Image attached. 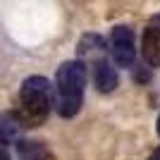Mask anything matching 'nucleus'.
<instances>
[{
	"label": "nucleus",
	"instance_id": "2",
	"mask_svg": "<svg viewBox=\"0 0 160 160\" xmlns=\"http://www.w3.org/2000/svg\"><path fill=\"white\" fill-rule=\"evenodd\" d=\"M22 100V120L27 127H36L48 117L50 105H53V93H50V81L46 77H29L22 84L19 91Z\"/></svg>",
	"mask_w": 160,
	"mask_h": 160
},
{
	"label": "nucleus",
	"instance_id": "6",
	"mask_svg": "<svg viewBox=\"0 0 160 160\" xmlns=\"http://www.w3.org/2000/svg\"><path fill=\"white\" fill-rule=\"evenodd\" d=\"M143 60L153 67H160V27H148L143 31Z\"/></svg>",
	"mask_w": 160,
	"mask_h": 160
},
{
	"label": "nucleus",
	"instance_id": "12",
	"mask_svg": "<svg viewBox=\"0 0 160 160\" xmlns=\"http://www.w3.org/2000/svg\"><path fill=\"white\" fill-rule=\"evenodd\" d=\"M155 22H160V14H158V17H155Z\"/></svg>",
	"mask_w": 160,
	"mask_h": 160
},
{
	"label": "nucleus",
	"instance_id": "5",
	"mask_svg": "<svg viewBox=\"0 0 160 160\" xmlns=\"http://www.w3.org/2000/svg\"><path fill=\"white\" fill-rule=\"evenodd\" d=\"M93 81H96V86H98V91L110 93V91H115V86H117V69H115L105 58H98V60L93 62Z\"/></svg>",
	"mask_w": 160,
	"mask_h": 160
},
{
	"label": "nucleus",
	"instance_id": "4",
	"mask_svg": "<svg viewBox=\"0 0 160 160\" xmlns=\"http://www.w3.org/2000/svg\"><path fill=\"white\" fill-rule=\"evenodd\" d=\"M24 120H22L19 112H12V110H7V112H0V141L2 143H17L24 132Z\"/></svg>",
	"mask_w": 160,
	"mask_h": 160
},
{
	"label": "nucleus",
	"instance_id": "11",
	"mask_svg": "<svg viewBox=\"0 0 160 160\" xmlns=\"http://www.w3.org/2000/svg\"><path fill=\"white\" fill-rule=\"evenodd\" d=\"M158 136H160V117H158Z\"/></svg>",
	"mask_w": 160,
	"mask_h": 160
},
{
	"label": "nucleus",
	"instance_id": "1",
	"mask_svg": "<svg viewBox=\"0 0 160 160\" xmlns=\"http://www.w3.org/2000/svg\"><path fill=\"white\" fill-rule=\"evenodd\" d=\"M88 72L84 62L72 60L58 69V112L62 117H72L79 112L81 100H84V88H86Z\"/></svg>",
	"mask_w": 160,
	"mask_h": 160
},
{
	"label": "nucleus",
	"instance_id": "10",
	"mask_svg": "<svg viewBox=\"0 0 160 160\" xmlns=\"http://www.w3.org/2000/svg\"><path fill=\"white\" fill-rule=\"evenodd\" d=\"M0 160H10V158H7V153H5V148H0Z\"/></svg>",
	"mask_w": 160,
	"mask_h": 160
},
{
	"label": "nucleus",
	"instance_id": "3",
	"mask_svg": "<svg viewBox=\"0 0 160 160\" xmlns=\"http://www.w3.org/2000/svg\"><path fill=\"white\" fill-rule=\"evenodd\" d=\"M110 53L115 62L120 67H132L136 58V48H134V33L127 27H115L110 36Z\"/></svg>",
	"mask_w": 160,
	"mask_h": 160
},
{
	"label": "nucleus",
	"instance_id": "9",
	"mask_svg": "<svg viewBox=\"0 0 160 160\" xmlns=\"http://www.w3.org/2000/svg\"><path fill=\"white\" fill-rule=\"evenodd\" d=\"M148 160H160V148H155L153 153H151V158H148Z\"/></svg>",
	"mask_w": 160,
	"mask_h": 160
},
{
	"label": "nucleus",
	"instance_id": "7",
	"mask_svg": "<svg viewBox=\"0 0 160 160\" xmlns=\"http://www.w3.org/2000/svg\"><path fill=\"white\" fill-rule=\"evenodd\" d=\"M17 155L19 160H48L50 153L43 141H33V139H19L17 141Z\"/></svg>",
	"mask_w": 160,
	"mask_h": 160
},
{
	"label": "nucleus",
	"instance_id": "8",
	"mask_svg": "<svg viewBox=\"0 0 160 160\" xmlns=\"http://www.w3.org/2000/svg\"><path fill=\"white\" fill-rule=\"evenodd\" d=\"M103 48H105V43H103V38L100 36H96V33H88V36H84L79 43V55H96V53H103Z\"/></svg>",
	"mask_w": 160,
	"mask_h": 160
}]
</instances>
